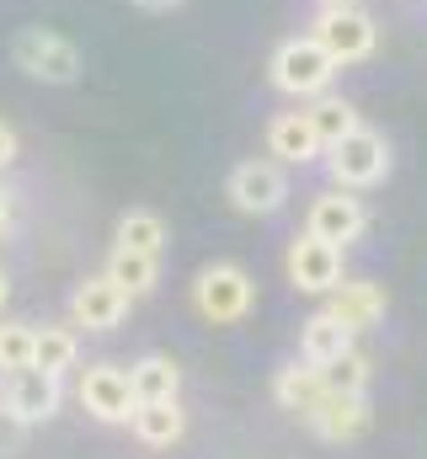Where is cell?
<instances>
[{
  "label": "cell",
  "instance_id": "7c38bea8",
  "mask_svg": "<svg viewBox=\"0 0 427 459\" xmlns=\"http://www.w3.org/2000/svg\"><path fill=\"white\" fill-rule=\"evenodd\" d=\"M128 294L112 283V278H86V283H75V294H70V326H86V332H112V326H123V316H128Z\"/></svg>",
  "mask_w": 427,
  "mask_h": 459
},
{
  "label": "cell",
  "instance_id": "44dd1931",
  "mask_svg": "<svg viewBox=\"0 0 427 459\" xmlns=\"http://www.w3.org/2000/svg\"><path fill=\"white\" fill-rule=\"evenodd\" d=\"M305 117H310V128H316V139L326 144V150H331L342 134H353V128H358V108H353V102H342V97H331V91L310 97Z\"/></svg>",
  "mask_w": 427,
  "mask_h": 459
},
{
  "label": "cell",
  "instance_id": "8fae6325",
  "mask_svg": "<svg viewBox=\"0 0 427 459\" xmlns=\"http://www.w3.org/2000/svg\"><path fill=\"white\" fill-rule=\"evenodd\" d=\"M305 422H310V433L326 438V444H353V438H363V433L374 428V406H369V395L326 390V401H320Z\"/></svg>",
  "mask_w": 427,
  "mask_h": 459
},
{
  "label": "cell",
  "instance_id": "4fadbf2b",
  "mask_svg": "<svg viewBox=\"0 0 427 459\" xmlns=\"http://www.w3.org/2000/svg\"><path fill=\"white\" fill-rule=\"evenodd\" d=\"M326 310L358 337V332H374L379 321H385V310H390V294H385V283H369V278H342L331 294H326Z\"/></svg>",
  "mask_w": 427,
  "mask_h": 459
},
{
  "label": "cell",
  "instance_id": "484cf974",
  "mask_svg": "<svg viewBox=\"0 0 427 459\" xmlns=\"http://www.w3.org/2000/svg\"><path fill=\"white\" fill-rule=\"evenodd\" d=\"M11 160H16V128H11V123H0V171H5Z\"/></svg>",
  "mask_w": 427,
  "mask_h": 459
},
{
  "label": "cell",
  "instance_id": "52a82bcc",
  "mask_svg": "<svg viewBox=\"0 0 427 459\" xmlns=\"http://www.w3.org/2000/svg\"><path fill=\"white\" fill-rule=\"evenodd\" d=\"M283 273L300 294H331L342 283V246L316 240L310 230L289 240V256H283Z\"/></svg>",
  "mask_w": 427,
  "mask_h": 459
},
{
  "label": "cell",
  "instance_id": "d4e9b609",
  "mask_svg": "<svg viewBox=\"0 0 427 459\" xmlns=\"http://www.w3.org/2000/svg\"><path fill=\"white\" fill-rule=\"evenodd\" d=\"M22 449H27V422H22L11 406H0V459L22 455Z\"/></svg>",
  "mask_w": 427,
  "mask_h": 459
},
{
  "label": "cell",
  "instance_id": "ffe728a7",
  "mask_svg": "<svg viewBox=\"0 0 427 459\" xmlns=\"http://www.w3.org/2000/svg\"><path fill=\"white\" fill-rule=\"evenodd\" d=\"M75 358H81V337H75V326H38V342H32V363L43 368V374H70L75 368Z\"/></svg>",
  "mask_w": 427,
  "mask_h": 459
},
{
  "label": "cell",
  "instance_id": "603a6c76",
  "mask_svg": "<svg viewBox=\"0 0 427 459\" xmlns=\"http://www.w3.org/2000/svg\"><path fill=\"white\" fill-rule=\"evenodd\" d=\"M369 352H358V347H347L342 358H331L326 368H320V379H326V390H342V395H363L369 390Z\"/></svg>",
  "mask_w": 427,
  "mask_h": 459
},
{
  "label": "cell",
  "instance_id": "3957f363",
  "mask_svg": "<svg viewBox=\"0 0 427 459\" xmlns=\"http://www.w3.org/2000/svg\"><path fill=\"white\" fill-rule=\"evenodd\" d=\"M193 305H198V316L214 321V326H235V321L251 316L257 283H251V273L240 262H209L198 273V283H193Z\"/></svg>",
  "mask_w": 427,
  "mask_h": 459
},
{
  "label": "cell",
  "instance_id": "7a4b0ae2",
  "mask_svg": "<svg viewBox=\"0 0 427 459\" xmlns=\"http://www.w3.org/2000/svg\"><path fill=\"white\" fill-rule=\"evenodd\" d=\"M336 59L320 48L316 38H289V43H278L273 48V65H267V75H273V86L283 91V97H320V91H331V81H336Z\"/></svg>",
  "mask_w": 427,
  "mask_h": 459
},
{
  "label": "cell",
  "instance_id": "f546056e",
  "mask_svg": "<svg viewBox=\"0 0 427 459\" xmlns=\"http://www.w3.org/2000/svg\"><path fill=\"white\" fill-rule=\"evenodd\" d=\"M320 5H358V0H320Z\"/></svg>",
  "mask_w": 427,
  "mask_h": 459
},
{
  "label": "cell",
  "instance_id": "7402d4cb",
  "mask_svg": "<svg viewBox=\"0 0 427 459\" xmlns=\"http://www.w3.org/2000/svg\"><path fill=\"white\" fill-rule=\"evenodd\" d=\"M118 246H134V251L161 256V251H166V220L150 214V209H128V214L118 220Z\"/></svg>",
  "mask_w": 427,
  "mask_h": 459
},
{
  "label": "cell",
  "instance_id": "5b68a950",
  "mask_svg": "<svg viewBox=\"0 0 427 459\" xmlns=\"http://www.w3.org/2000/svg\"><path fill=\"white\" fill-rule=\"evenodd\" d=\"M310 38H316L336 65H358V59L374 54L379 27H374V16H369L363 5H320L316 32H310Z\"/></svg>",
  "mask_w": 427,
  "mask_h": 459
},
{
  "label": "cell",
  "instance_id": "ba28073f",
  "mask_svg": "<svg viewBox=\"0 0 427 459\" xmlns=\"http://www.w3.org/2000/svg\"><path fill=\"white\" fill-rule=\"evenodd\" d=\"M59 401H65L59 374H43L38 363H32V368H11V374H0V406H11L27 428L48 422V417L59 411Z\"/></svg>",
  "mask_w": 427,
  "mask_h": 459
},
{
  "label": "cell",
  "instance_id": "d6986e66",
  "mask_svg": "<svg viewBox=\"0 0 427 459\" xmlns=\"http://www.w3.org/2000/svg\"><path fill=\"white\" fill-rule=\"evenodd\" d=\"M107 278H112L128 299H139V294L155 289V278H161V256L134 251V246H112V251H107Z\"/></svg>",
  "mask_w": 427,
  "mask_h": 459
},
{
  "label": "cell",
  "instance_id": "9c48e42d",
  "mask_svg": "<svg viewBox=\"0 0 427 459\" xmlns=\"http://www.w3.org/2000/svg\"><path fill=\"white\" fill-rule=\"evenodd\" d=\"M230 204L240 214H278L289 204V177L278 160H240L230 171Z\"/></svg>",
  "mask_w": 427,
  "mask_h": 459
},
{
  "label": "cell",
  "instance_id": "277c9868",
  "mask_svg": "<svg viewBox=\"0 0 427 459\" xmlns=\"http://www.w3.org/2000/svg\"><path fill=\"white\" fill-rule=\"evenodd\" d=\"M326 171H331V187H374V182H385V171H390V144H385V134H374V128H353V134H342L326 155Z\"/></svg>",
  "mask_w": 427,
  "mask_h": 459
},
{
  "label": "cell",
  "instance_id": "e0dca14e",
  "mask_svg": "<svg viewBox=\"0 0 427 459\" xmlns=\"http://www.w3.org/2000/svg\"><path fill=\"white\" fill-rule=\"evenodd\" d=\"M128 385H134V401H177V390H182V363L166 358V352H144V358L128 368Z\"/></svg>",
  "mask_w": 427,
  "mask_h": 459
},
{
  "label": "cell",
  "instance_id": "2e32d148",
  "mask_svg": "<svg viewBox=\"0 0 427 459\" xmlns=\"http://www.w3.org/2000/svg\"><path fill=\"white\" fill-rule=\"evenodd\" d=\"M273 401L283 406V411H294V417H310L320 401H326V379H320L316 363H289V368H278V379H273Z\"/></svg>",
  "mask_w": 427,
  "mask_h": 459
},
{
  "label": "cell",
  "instance_id": "4316f807",
  "mask_svg": "<svg viewBox=\"0 0 427 459\" xmlns=\"http://www.w3.org/2000/svg\"><path fill=\"white\" fill-rule=\"evenodd\" d=\"M11 209H16V198H11V187L0 182V235L11 230Z\"/></svg>",
  "mask_w": 427,
  "mask_h": 459
},
{
  "label": "cell",
  "instance_id": "30bf717a",
  "mask_svg": "<svg viewBox=\"0 0 427 459\" xmlns=\"http://www.w3.org/2000/svg\"><path fill=\"white\" fill-rule=\"evenodd\" d=\"M81 406L97 417V422H128L134 417V385H128V368H118V363H92L86 374H81Z\"/></svg>",
  "mask_w": 427,
  "mask_h": 459
},
{
  "label": "cell",
  "instance_id": "6da1fadb",
  "mask_svg": "<svg viewBox=\"0 0 427 459\" xmlns=\"http://www.w3.org/2000/svg\"><path fill=\"white\" fill-rule=\"evenodd\" d=\"M11 59L22 75H32L43 86H75L81 81V48L54 27H22L11 43Z\"/></svg>",
  "mask_w": 427,
  "mask_h": 459
},
{
  "label": "cell",
  "instance_id": "9a60e30c",
  "mask_svg": "<svg viewBox=\"0 0 427 459\" xmlns=\"http://www.w3.org/2000/svg\"><path fill=\"white\" fill-rule=\"evenodd\" d=\"M128 428H134L139 444H150V449H171V444L187 433V411H182L177 401H139L134 417H128Z\"/></svg>",
  "mask_w": 427,
  "mask_h": 459
},
{
  "label": "cell",
  "instance_id": "5bb4252c",
  "mask_svg": "<svg viewBox=\"0 0 427 459\" xmlns=\"http://www.w3.org/2000/svg\"><path fill=\"white\" fill-rule=\"evenodd\" d=\"M267 155L278 166H310V160L326 155V144L316 139V128H310L305 113H278L267 123Z\"/></svg>",
  "mask_w": 427,
  "mask_h": 459
},
{
  "label": "cell",
  "instance_id": "cb8c5ba5",
  "mask_svg": "<svg viewBox=\"0 0 427 459\" xmlns=\"http://www.w3.org/2000/svg\"><path fill=\"white\" fill-rule=\"evenodd\" d=\"M32 342H38V326H27V321H0V374L32 368Z\"/></svg>",
  "mask_w": 427,
  "mask_h": 459
},
{
  "label": "cell",
  "instance_id": "83f0119b",
  "mask_svg": "<svg viewBox=\"0 0 427 459\" xmlns=\"http://www.w3.org/2000/svg\"><path fill=\"white\" fill-rule=\"evenodd\" d=\"M139 11H171V5H182V0H134Z\"/></svg>",
  "mask_w": 427,
  "mask_h": 459
},
{
  "label": "cell",
  "instance_id": "ac0fdd59",
  "mask_svg": "<svg viewBox=\"0 0 427 459\" xmlns=\"http://www.w3.org/2000/svg\"><path fill=\"white\" fill-rule=\"evenodd\" d=\"M347 347H353V332H347L331 310H316V316L300 326V358L316 363V368H326L331 358H342Z\"/></svg>",
  "mask_w": 427,
  "mask_h": 459
},
{
  "label": "cell",
  "instance_id": "8992f818",
  "mask_svg": "<svg viewBox=\"0 0 427 459\" xmlns=\"http://www.w3.org/2000/svg\"><path fill=\"white\" fill-rule=\"evenodd\" d=\"M305 230L316 235V240H331V246H353V240H363V230H369V209H363V198L353 193V187H326L310 198V214H305Z\"/></svg>",
  "mask_w": 427,
  "mask_h": 459
},
{
  "label": "cell",
  "instance_id": "f1b7e54d",
  "mask_svg": "<svg viewBox=\"0 0 427 459\" xmlns=\"http://www.w3.org/2000/svg\"><path fill=\"white\" fill-rule=\"evenodd\" d=\"M5 299H11V283H5V273H0V305H5Z\"/></svg>",
  "mask_w": 427,
  "mask_h": 459
}]
</instances>
